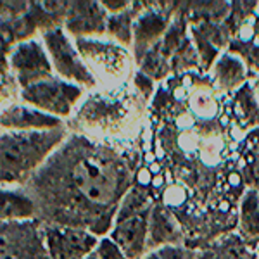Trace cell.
<instances>
[{
    "label": "cell",
    "mask_w": 259,
    "mask_h": 259,
    "mask_svg": "<svg viewBox=\"0 0 259 259\" xmlns=\"http://www.w3.org/2000/svg\"><path fill=\"white\" fill-rule=\"evenodd\" d=\"M9 61L12 73L23 90L35 83L54 78V66L50 62L47 50L41 47L40 41H21L16 45V49H12Z\"/></svg>",
    "instance_id": "obj_5"
},
{
    "label": "cell",
    "mask_w": 259,
    "mask_h": 259,
    "mask_svg": "<svg viewBox=\"0 0 259 259\" xmlns=\"http://www.w3.org/2000/svg\"><path fill=\"white\" fill-rule=\"evenodd\" d=\"M49 259H83L95 252L99 240L95 235L76 228L47 227L45 228Z\"/></svg>",
    "instance_id": "obj_7"
},
{
    "label": "cell",
    "mask_w": 259,
    "mask_h": 259,
    "mask_svg": "<svg viewBox=\"0 0 259 259\" xmlns=\"http://www.w3.org/2000/svg\"><path fill=\"white\" fill-rule=\"evenodd\" d=\"M81 95V87L56 76L21 90L23 102L30 104L36 111H41L59 119L71 114L74 104L78 102Z\"/></svg>",
    "instance_id": "obj_3"
},
{
    "label": "cell",
    "mask_w": 259,
    "mask_h": 259,
    "mask_svg": "<svg viewBox=\"0 0 259 259\" xmlns=\"http://www.w3.org/2000/svg\"><path fill=\"white\" fill-rule=\"evenodd\" d=\"M132 16L126 12H123V14H118V16H112L109 19V26H107V30L112 36H116L119 41H123V44H130L132 41Z\"/></svg>",
    "instance_id": "obj_15"
},
{
    "label": "cell",
    "mask_w": 259,
    "mask_h": 259,
    "mask_svg": "<svg viewBox=\"0 0 259 259\" xmlns=\"http://www.w3.org/2000/svg\"><path fill=\"white\" fill-rule=\"evenodd\" d=\"M216 85L223 90H235L245 80V68L240 59L233 56H221V59L214 66Z\"/></svg>",
    "instance_id": "obj_12"
},
{
    "label": "cell",
    "mask_w": 259,
    "mask_h": 259,
    "mask_svg": "<svg viewBox=\"0 0 259 259\" xmlns=\"http://www.w3.org/2000/svg\"><path fill=\"white\" fill-rule=\"evenodd\" d=\"M100 6H102L104 11H109L111 14L118 16L126 12L130 6H132V2H126V0H123V2H109V0H106V2H100Z\"/></svg>",
    "instance_id": "obj_18"
},
{
    "label": "cell",
    "mask_w": 259,
    "mask_h": 259,
    "mask_svg": "<svg viewBox=\"0 0 259 259\" xmlns=\"http://www.w3.org/2000/svg\"><path fill=\"white\" fill-rule=\"evenodd\" d=\"M149 209L118 211L111 239L119 245L128 259H142V256H145L149 245Z\"/></svg>",
    "instance_id": "obj_6"
},
{
    "label": "cell",
    "mask_w": 259,
    "mask_h": 259,
    "mask_svg": "<svg viewBox=\"0 0 259 259\" xmlns=\"http://www.w3.org/2000/svg\"><path fill=\"white\" fill-rule=\"evenodd\" d=\"M197 259H254V252L240 237L233 235L214 244Z\"/></svg>",
    "instance_id": "obj_14"
},
{
    "label": "cell",
    "mask_w": 259,
    "mask_h": 259,
    "mask_svg": "<svg viewBox=\"0 0 259 259\" xmlns=\"http://www.w3.org/2000/svg\"><path fill=\"white\" fill-rule=\"evenodd\" d=\"M252 171H254V178H256V183L259 185V150L256 152V159L252 162ZM259 189V187H257Z\"/></svg>",
    "instance_id": "obj_19"
},
{
    "label": "cell",
    "mask_w": 259,
    "mask_h": 259,
    "mask_svg": "<svg viewBox=\"0 0 259 259\" xmlns=\"http://www.w3.org/2000/svg\"><path fill=\"white\" fill-rule=\"evenodd\" d=\"M83 259H99V257H97V254H95V252H92V254H89V256L83 257Z\"/></svg>",
    "instance_id": "obj_21"
},
{
    "label": "cell",
    "mask_w": 259,
    "mask_h": 259,
    "mask_svg": "<svg viewBox=\"0 0 259 259\" xmlns=\"http://www.w3.org/2000/svg\"><path fill=\"white\" fill-rule=\"evenodd\" d=\"M64 139V130L2 133V182L23 183Z\"/></svg>",
    "instance_id": "obj_1"
},
{
    "label": "cell",
    "mask_w": 259,
    "mask_h": 259,
    "mask_svg": "<svg viewBox=\"0 0 259 259\" xmlns=\"http://www.w3.org/2000/svg\"><path fill=\"white\" fill-rule=\"evenodd\" d=\"M62 126V119L24 106H12L2 112V128L7 132H35L56 130Z\"/></svg>",
    "instance_id": "obj_9"
},
{
    "label": "cell",
    "mask_w": 259,
    "mask_h": 259,
    "mask_svg": "<svg viewBox=\"0 0 259 259\" xmlns=\"http://www.w3.org/2000/svg\"><path fill=\"white\" fill-rule=\"evenodd\" d=\"M149 230H150V240L147 249L154 247V245L177 244V240L180 239L178 230L173 228V220L162 209H159V207H156L152 214H150Z\"/></svg>",
    "instance_id": "obj_13"
},
{
    "label": "cell",
    "mask_w": 259,
    "mask_h": 259,
    "mask_svg": "<svg viewBox=\"0 0 259 259\" xmlns=\"http://www.w3.org/2000/svg\"><path fill=\"white\" fill-rule=\"evenodd\" d=\"M142 259H197V256L189 249L177 247V245H162V247L145 254V257Z\"/></svg>",
    "instance_id": "obj_16"
},
{
    "label": "cell",
    "mask_w": 259,
    "mask_h": 259,
    "mask_svg": "<svg viewBox=\"0 0 259 259\" xmlns=\"http://www.w3.org/2000/svg\"><path fill=\"white\" fill-rule=\"evenodd\" d=\"M240 239L249 247H259V194L250 189L240 204Z\"/></svg>",
    "instance_id": "obj_10"
},
{
    "label": "cell",
    "mask_w": 259,
    "mask_h": 259,
    "mask_svg": "<svg viewBox=\"0 0 259 259\" xmlns=\"http://www.w3.org/2000/svg\"><path fill=\"white\" fill-rule=\"evenodd\" d=\"M36 206L28 195L18 190H2V220L9 223L14 220H30L35 216Z\"/></svg>",
    "instance_id": "obj_11"
},
{
    "label": "cell",
    "mask_w": 259,
    "mask_h": 259,
    "mask_svg": "<svg viewBox=\"0 0 259 259\" xmlns=\"http://www.w3.org/2000/svg\"><path fill=\"white\" fill-rule=\"evenodd\" d=\"M99 259H128L124 256V252L119 249V245L116 244L112 239H102L99 240V245L95 249Z\"/></svg>",
    "instance_id": "obj_17"
},
{
    "label": "cell",
    "mask_w": 259,
    "mask_h": 259,
    "mask_svg": "<svg viewBox=\"0 0 259 259\" xmlns=\"http://www.w3.org/2000/svg\"><path fill=\"white\" fill-rule=\"evenodd\" d=\"M121 168L99 156H81L68 168V192L71 199L85 202L90 209L114 207L118 200V185L121 183Z\"/></svg>",
    "instance_id": "obj_2"
},
{
    "label": "cell",
    "mask_w": 259,
    "mask_h": 259,
    "mask_svg": "<svg viewBox=\"0 0 259 259\" xmlns=\"http://www.w3.org/2000/svg\"><path fill=\"white\" fill-rule=\"evenodd\" d=\"M44 44L47 50L54 71L61 78L74 83H80L83 87H95V78L92 71L87 68L85 62L80 59L78 50L71 45L62 28H54L44 33Z\"/></svg>",
    "instance_id": "obj_4"
},
{
    "label": "cell",
    "mask_w": 259,
    "mask_h": 259,
    "mask_svg": "<svg viewBox=\"0 0 259 259\" xmlns=\"http://www.w3.org/2000/svg\"><path fill=\"white\" fill-rule=\"evenodd\" d=\"M69 7L66 26L74 36L100 35L106 31V14L97 2H74Z\"/></svg>",
    "instance_id": "obj_8"
},
{
    "label": "cell",
    "mask_w": 259,
    "mask_h": 259,
    "mask_svg": "<svg viewBox=\"0 0 259 259\" xmlns=\"http://www.w3.org/2000/svg\"><path fill=\"white\" fill-rule=\"evenodd\" d=\"M252 92H254V97H256L257 104H259V78H257L256 81H254V85H252Z\"/></svg>",
    "instance_id": "obj_20"
},
{
    "label": "cell",
    "mask_w": 259,
    "mask_h": 259,
    "mask_svg": "<svg viewBox=\"0 0 259 259\" xmlns=\"http://www.w3.org/2000/svg\"><path fill=\"white\" fill-rule=\"evenodd\" d=\"M257 254H259V247H257Z\"/></svg>",
    "instance_id": "obj_22"
}]
</instances>
